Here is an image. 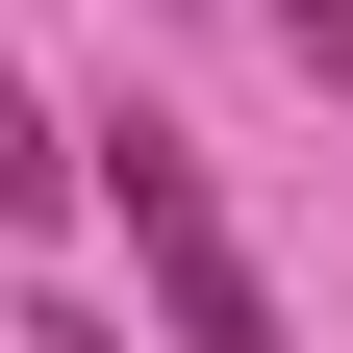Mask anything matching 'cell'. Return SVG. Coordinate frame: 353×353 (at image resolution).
Wrapping results in <instances>:
<instances>
[{"mask_svg": "<svg viewBox=\"0 0 353 353\" xmlns=\"http://www.w3.org/2000/svg\"><path fill=\"white\" fill-rule=\"evenodd\" d=\"M51 202H76V126L26 101V76H0V228H51Z\"/></svg>", "mask_w": 353, "mask_h": 353, "instance_id": "obj_2", "label": "cell"}, {"mask_svg": "<svg viewBox=\"0 0 353 353\" xmlns=\"http://www.w3.org/2000/svg\"><path fill=\"white\" fill-rule=\"evenodd\" d=\"M0 353H126V328H101V303H26V328H0Z\"/></svg>", "mask_w": 353, "mask_h": 353, "instance_id": "obj_4", "label": "cell"}, {"mask_svg": "<svg viewBox=\"0 0 353 353\" xmlns=\"http://www.w3.org/2000/svg\"><path fill=\"white\" fill-rule=\"evenodd\" d=\"M76 202L126 228V278H152V328H176V353H303V328H278V278L228 252V202H202V152H176L152 101H101V126H76Z\"/></svg>", "mask_w": 353, "mask_h": 353, "instance_id": "obj_1", "label": "cell"}, {"mask_svg": "<svg viewBox=\"0 0 353 353\" xmlns=\"http://www.w3.org/2000/svg\"><path fill=\"white\" fill-rule=\"evenodd\" d=\"M278 51H303V76H328V101H353V0H278Z\"/></svg>", "mask_w": 353, "mask_h": 353, "instance_id": "obj_3", "label": "cell"}]
</instances>
